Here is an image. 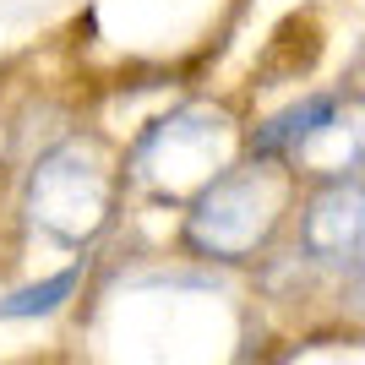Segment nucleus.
<instances>
[{
    "instance_id": "nucleus-2",
    "label": "nucleus",
    "mask_w": 365,
    "mask_h": 365,
    "mask_svg": "<svg viewBox=\"0 0 365 365\" xmlns=\"http://www.w3.org/2000/svg\"><path fill=\"white\" fill-rule=\"evenodd\" d=\"M338 115V104L327 98V93H311V98H300V104H289L284 115H273V120L257 131V153H289L300 148V142H311L317 131H327Z\"/></svg>"
},
{
    "instance_id": "nucleus-1",
    "label": "nucleus",
    "mask_w": 365,
    "mask_h": 365,
    "mask_svg": "<svg viewBox=\"0 0 365 365\" xmlns=\"http://www.w3.org/2000/svg\"><path fill=\"white\" fill-rule=\"evenodd\" d=\"M305 251L322 262H354L365 251V185H327L305 213Z\"/></svg>"
},
{
    "instance_id": "nucleus-3",
    "label": "nucleus",
    "mask_w": 365,
    "mask_h": 365,
    "mask_svg": "<svg viewBox=\"0 0 365 365\" xmlns=\"http://www.w3.org/2000/svg\"><path fill=\"white\" fill-rule=\"evenodd\" d=\"M76 289V267H66V273L44 278V284H28V289H16L0 300V322H28V317H49L55 305L66 300V294Z\"/></svg>"
}]
</instances>
